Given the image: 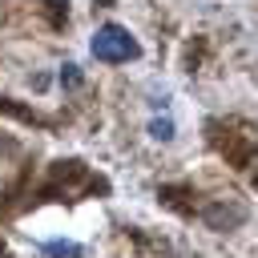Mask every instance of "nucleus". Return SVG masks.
I'll return each instance as SVG.
<instances>
[{"label":"nucleus","mask_w":258,"mask_h":258,"mask_svg":"<svg viewBox=\"0 0 258 258\" xmlns=\"http://www.w3.org/2000/svg\"><path fill=\"white\" fill-rule=\"evenodd\" d=\"M206 218H210V222H214V226H222V222H238V218H242V214H238V210H210V214H206Z\"/></svg>","instance_id":"4"},{"label":"nucleus","mask_w":258,"mask_h":258,"mask_svg":"<svg viewBox=\"0 0 258 258\" xmlns=\"http://www.w3.org/2000/svg\"><path fill=\"white\" fill-rule=\"evenodd\" d=\"M149 133L161 137V141H169V137H173V121H169V117H157V121H149Z\"/></svg>","instance_id":"3"},{"label":"nucleus","mask_w":258,"mask_h":258,"mask_svg":"<svg viewBox=\"0 0 258 258\" xmlns=\"http://www.w3.org/2000/svg\"><path fill=\"white\" fill-rule=\"evenodd\" d=\"M93 56H97V60H109V64L129 60V56H137V40H133L121 24H105V28H97V36H93Z\"/></svg>","instance_id":"1"},{"label":"nucleus","mask_w":258,"mask_h":258,"mask_svg":"<svg viewBox=\"0 0 258 258\" xmlns=\"http://www.w3.org/2000/svg\"><path fill=\"white\" fill-rule=\"evenodd\" d=\"M44 254H52V258H77L81 250H77L73 242H48V246H44Z\"/></svg>","instance_id":"2"},{"label":"nucleus","mask_w":258,"mask_h":258,"mask_svg":"<svg viewBox=\"0 0 258 258\" xmlns=\"http://www.w3.org/2000/svg\"><path fill=\"white\" fill-rule=\"evenodd\" d=\"M60 85H69V89H73V85H81V73H77V64H64V69H60Z\"/></svg>","instance_id":"5"}]
</instances>
